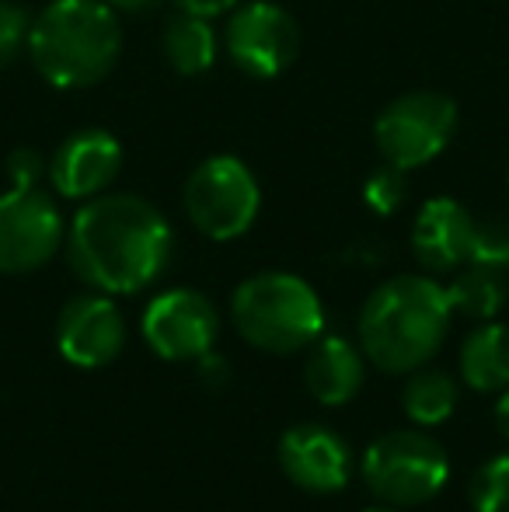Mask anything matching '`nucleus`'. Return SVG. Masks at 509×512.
Wrapping results in <instances>:
<instances>
[{"label": "nucleus", "mask_w": 509, "mask_h": 512, "mask_svg": "<svg viewBox=\"0 0 509 512\" xmlns=\"http://www.w3.org/2000/svg\"><path fill=\"white\" fill-rule=\"evenodd\" d=\"M175 237L154 203L129 192L95 196L74 216L67 258L77 279L98 293H140L171 262Z\"/></svg>", "instance_id": "1"}, {"label": "nucleus", "mask_w": 509, "mask_h": 512, "mask_svg": "<svg viewBox=\"0 0 509 512\" xmlns=\"http://www.w3.org/2000/svg\"><path fill=\"white\" fill-rule=\"evenodd\" d=\"M447 286L429 276H394L360 310V345L384 373H415L440 352L450 331Z\"/></svg>", "instance_id": "2"}, {"label": "nucleus", "mask_w": 509, "mask_h": 512, "mask_svg": "<svg viewBox=\"0 0 509 512\" xmlns=\"http://www.w3.org/2000/svg\"><path fill=\"white\" fill-rule=\"evenodd\" d=\"M28 53L53 88H91L112 74L123 53L116 11L105 0H53L32 21Z\"/></svg>", "instance_id": "3"}, {"label": "nucleus", "mask_w": 509, "mask_h": 512, "mask_svg": "<svg viewBox=\"0 0 509 512\" xmlns=\"http://www.w3.org/2000/svg\"><path fill=\"white\" fill-rule=\"evenodd\" d=\"M231 321L262 352H300L325 328V307L311 283L293 272H258L234 290Z\"/></svg>", "instance_id": "4"}, {"label": "nucleus", "mask_w": 509, "mask_h": 512, "mask_svg": "<svg viewBox=\"0 0 509 512\" xmlns=\"http://www.w3.org/2000/svg\"><path fill=\"white\" fill-rule=\"evenodd\" d=\"M447 478V450L422 432H384L363 453V481L374 499L394 509H412L436 499Z\"/></svg>", "instance_id": "5"}, {"label": "nucleus", "mask_w": 509, "mask_h": 512, "mask_svg": "<svg viewBox=\"0 0 509 512\" xmlns=\"http://www.w3.org/2000/svg\"><path fill=\"white\" fill-rule=\"evenodd\" d=\"M262 206L255 171L241 157H210L185 182V213L210 241H234L248 234Z\"/></svg>", "instance_id": "6"}, {"label": "nucleus", "mask_w": 509, "mask_h": 512, "mask_svg": "<svg viewBox=\"0 0 509 512\" xmlns=\"http://www.w3.org/2000/svg\"><path fill=\"white\" fill-rule=\"evenodd\" d=\"M457 129V105L440 91H412L377 115V150L394 168H422L447 150Z\"/></svg>", "instance_id": "7"}, {"label": "nucleus", "mask_w": 509, "mask_h": 512, "mask_svg": "<svg viewBox=\"0 0 509 512\" xmlns=\"http://www.w3.org/2000/svg\"><path fill=\"white\" fill-rule=\"evenodd\" d=\"M63 216L53 196L35 189H11L0 196V272H35L60 251Z\"/></svg>", "instance_id": "8"}, {"label": "nucleus", "mask_w": 509, "mask_h": 512, "mask_svg": "<svg viewBox=\"0 0 509 512\" xmlns=\"http://www.w3.org/2000/svg\"><path fill=\"white\" fill-rule=\"evenodd\" d=\"M227 53L234 67L258 81L279 77L300 53V28L290 11L272 0H252L231 11L227 21Z\"/></svg>", "instance_id": "9"}, {"label": "nucleus", "mask_w": 509, "mask_h": 512, "mask_svg": "<svg viewBox=\"0 0 509 512\" xmlns=\"http://www.w3.org/2000/svg\"><path fill=\"white\" fill-rule=\"evenodd\" d=\"M217 335V307L196 290H168L143 310V338H147L150 352H157L168 363L206 359L217 345Z\"/></svg>", "instance_id": "10"}, {"label": "nucleus", "mask_w": 509, "mask_h": 512, "mask_svg": "<svg viewBox=\"0 0 509 512\" xmlns=\"http://www.w3.org/2000/svg\"><path fill=\"white\" fill-rule=\"evenodd\" d=\"M126 324L119 307L109 300V293H84L74 297L60 310L56 321V345L63 359L84 370L109 366L123 352Z\"/></svg>", "instance_id": "11"}, {"label": "nucleus", "mask_w": 509, "mask_h": 512, "mask_svg": "<svg viewBox=\"0 0 509 512\" xmlns=\"http://www.w3.org/2000/svg\"><path fill=\"white\" fill-rule=\"evenodd\" d=\"M279 467L297 488L314 495L342 492L353 471L349 446L325 425H293L279 439Z\"/></svg>", "instance_id": "12"}, {"label": "nucleus", "mask_w": 509, "mask_h": 512, "mask_svg": "<svg viewBox=\"0 0 509 512\" xmlns=\"http://www.w3.org/2000/svg\"><path fill=\"white\" fill-rule=\"evenodd\" d=\"M123 147L109 129H81L67 136L49 161V182L63 199H95L116 182Z\"/></svg>", "instance_id": "13"}, {"label": "nucleus", "mask_w": 509, "mask_h": 512, "mask_svg": "<svg viewBox=\"0 0 509 512\" xmlns=\"http://www.w3.org/2000/svg\"><path fill=\"white\" fill-rule=\"evenodd\" d=\"M475 241V216L457 199L436 196L419 209L412 227V251L426 269L450 272L471 262Z\"/></svg>", "instance_id": "14"}, {"label": "nucleus", "mask_w": 509, "mask_h": 512, "mask_svg": "<svg viewBox=\"0 0 509 512\" xmlns=\"http://www.w3.org/2000/svg\"><path fill=\"white\" fill-rule=\"evenodd\" d=\"M363 387V349L346 338H325L307 359V391L321 405H346Z\"/></svg>", "instance_id": "15"}, {"label": "nucleus", "mask_w": 509, "mask_h": 512, "mask_svg": "<svg viewBox=\"0 0 509 512\" xmlns=\"http://www.w3.org/2000/svg\"><path fill=\"white\" fill-rule=\"evenodd\" d=\"M461 377L482 394L509 387V328L506 324H482L461 345Z\"/></svg>", "instance_id": "16"}, {"label": "nucleus", "mask_w": 509, "mask_h": 512, "mask_svg": "<svg viewBox=\"0 0 509 512\" xmlns=\"http://www.w3.org/2000/svg\"><path fill=\"white\" fill-rule=\"evenodd\" d=\"M164 56L168 63L185 77L206 74L217 60V32H213L210 18L203 14L178 11L175 18L164 25Z\"/></svg>", "instance_id": "17"}, {"label": "nucleus", "mask_w": 509, "mask_h": 512, "mask_svg": "<svg viewBox=\"0 0 509 512\" xmlns=\"http://www.w3.org/2000/svg\"><path fill=\"white\" fill-rule=\"evenodd\" d=\"M506 297H509L506 272L478 262H468V269L457 272L454 283L447 286L450 307L464 317H475V321H492L506 307Z\"/></svg>", "instance_id": "18"}, {"label": "nucleus", "mask_w": 509, "mask_h": 512, "mask_svg": "<svg viewBox=\"0 0 509 512\" xmlns=\"http://www.w3.org/2000/svg\"><path fill=\"white\" fill-rule=\"evenodd\" d=\"M401 405H405V415L412 418V422L440 425V422H447V418L454 415L457 384L440 370H422L405 384Z\"/></svg>", "instance_id": "19"}, {"label": "nucleus", "mask_w": 509, "mask_h": 512, "mask_svg": "<svg viewBox=\"0 0 509 512\" xmlns=\"http://www.w3.org/2000/svg\"><path fill=\"white\" fill-rule=\"evenodd\" d=\"M475 512H509V450L492 457L471 481Z\"/></svg>", "instance_id": "20"}, {"label": "nucleus", "mask_w": 509, "mask_h": 512, "mask_svg": "<svg viewBox=\"0 0 509 512\" xmlns=\"http://www.w3.org/2000/svg\"><path fill=\"white\" fill-rule=\"evenodd\" d=\"M363 199H367V206L374 209L377 216L398 213L401 203L408 199V175H405V168L384 164L381 171H374V175L367 178V185H363Z\"/></svg>", "instance_id": "21"}, {"label": "nucleus", "mask_w": 509, "mask_h": 512, "mask_svg": "<svg viewBox=\"0 0 509 512\" xmlns=\"http://www.w3.org/2000/svg\"><path fill=\"white\" fill-rule=\"evenodd\" d=\"M471 262L509 272V220H499V216H492V220H475Z\"/></svg>", "instance_id": "22"}, {"label": "nucleus", "mask_w": 509, "mask_h": 512, "mask_svg": "<svg viewBox=\"0 0 509 512\" xmlns=\"http://www.w3.org/2000/svg\"><path fill=\"white\" fill-rule=\"evenodd\" d=\"M28 32H32V18L25 7L0 0V67L18 60L21 49L28 46Z\"/></svg>", "instance_id": "23"}, {"label": "nucleus", "mask_w": 509, "mask_h": 512, "mask_svg": "<svg viewBox=\"0 0 509 512\" xmlns=\"http://www.w3.org/2000/svg\"><path fill=\"white\" fill-rule=\"evenodd\" d=\"M46 164H42V157L35 154V150L21 147L14 150L11 157H7V175H11L14 189H35L39 185V178L46 175Z\"/></svg>", "instance_id": "24"}, {"label": "nucleus", "mask_w": 509, "mask_h": 512, "mask_svg": "<svg viewBox=\"0 0 509 512\" xmlns=\"http://www.w3.org/2000/svg\"><path fill=\"white\" fill-rule=\"evenodd\" d=\"M178 11H189V14H203V18H213V14H224L234 11L241 0H175Z\"/></svg>", "instance_id": "25"}, {"label": "nucleus", "mask_w": 509, "mask_h": 512, "mask_svg": "<svg viewBox=\"0 0 509 512\" xmlns=\"http://www.w3.org/2000/svg\"><path fill=\"white\" fill-rule=\"evenodd\" d=\"M496 429H499V436L509 443V387L503 391V398L496 401Z\"/></svg>", "instance_id": "26"}, {"label": "nucleus", "mask_w": 509, "mask_h": 512, "mask_svg": "<svg viewBox=\"0 0 509 512\" xmlns=\"http://www.w3.org/2000/svg\"><path fill=\"white\" fill-rule=\"evenodd\" d=\"M105 4H109L112 7V11H150V7H157V4H161V0H105Z\"/></svg>", "instance_id": "27"}, {"label": "nucleus", "mask_w": 509, "mask_h": 512, "mask_svg": "<svg viewBox=\"0 0 509 512\" xmlns=\"http://www.w3.org/2000/svg\"><path fill=\"white\" fill-rule=\"evenodd\" d=\"M367 512H398V509H394V506H384V502H381V506H374V509H367Z\"/></svg>", "instance_id": "28"}]
</instances>
